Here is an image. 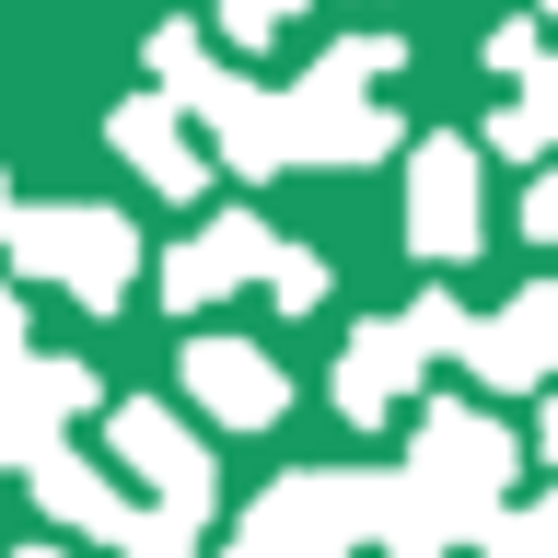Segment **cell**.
<instances>
[{
    "label": "cell",
    "instance_id": "6da1fadb",
    "mask_svg": "<svg viewBox=\"0 0 558 558\" xmlns=\"http://www.w3.org/2000/svg\"><path fill=\"white\" fill-rule=\"evenodd\" d=\"M408 477L430 488V523L442 535H488L500 523V488L523 477V442L500 430V418H477V408H418V442H408Z\"/></svg>",
    "mask_w": 558,
    "mask_h": 558
},
{
    "label": "cell",
    "instance_id": "7a4b0ae2",
    "mask_svg": "<svg viewBox=\"0 0 558 558\" xmlns=\"http://www.w3.org/2000/svg\"><path fill=\"white\" fill-rule=\"evenodd\" d=\"M12 268L24 279H59L70 303H129V279H140V233H129V209H12Z\"/></svg>",
    "mask_w": 558,
    "mask_h": 558
},
{
    "label": "cell",
    "instance_id": "3957f363",
    "mask_svg": "<svg viewBox=\"0 0 558 558\" xmlns=\"http://www.w3.org/2000/svg\"><path fill=\"white\" fill-rule=\"evenodd\" d=\"M408 244L418 256H477V151L453 129L408 151Z\"/></svg>",
    "mask_w": 558,
    "mask_h": 558
},
{
    "label": "cell",
    "instance_id": "277c9868",
    "mask_svg": "<svg viewBox=\"0 0 558 558\" xmlns=\"http://www.w3.org/2000/svg\"><path fill=\"white\" fill-rule=\"evenodd\" d=\"M174 384H186V396H198L221 430H268V418L291 408V384H279V361H268L256 338H186Z\"/></svg>",
    "mask_w": 558,
    "mask_h": 558
},
{
    "label": "cell",
    "instance_id": "5b68a950",
    "mask_svg": "<svg viewBox=\"0 0 558 558\" xmlns=\"http://www.w3.org/2000/svg\"><path fill=\"white\" fill-rule=\"evenodd\" d=\"M105 442H117V465H140V477H151V500H174V512H198L209 523V453L186 442V418L174 408H151V396H129V408L105 418Z\"/></svg>",
    "mask_w": 558,
    "mask_h": 558
},
{
    "label": "cell",
    "instance_id": "8992f818",
    "mask_svg": "<svg viewBox=\"0 0 558 558\" xmlns=\"http://www.w3.org/2000/svg\"><path fill=\"white\" fill-rule=\"evenodd\" d=\"M279 140H291V163H373V151H396V117L373 94L303 82V94H279Z\"/></svg>",
    "mask_w": 558,
    "mask_h": 558
},
{
    "label": "cell",
    "instance_id": "52a82bcc",
    "mask_svg": "<svg viewBox=\"0 0 558 558\" xmlns=\"http://www.w3.org/2000/svg\"><path fill=\"white\" fill-rule=\"evenodd\" d=\"M24 477H35V512H47V523H70V535H105V547H129V535H140V500L105 477V465H82L70 442L24 453Z\"/></svg>",
    "mask_w": 558,
    "mask_h": 558
},
{
    "label": "cell",
    "instance_id": "ba28073f",
    "mask_svg": "<svg viewBox=\"0 0 558 558\" xmlns=\"http://www.w3.org/2000/svg\"><path fill=\"white\" fill-rule=\"evenodd\" d=\"M268 244H279V233L256 221V209H209V233L163 256V303H174V314H186V303H221L233 279H256V268H268Z\"/></svg>",
    "mask_w": 558,
    "mask_h": 558
},
{
    "label": "cell",
    "instance_id": "9c48e42d",
    "mask_svg": "<svg viewBox=\"0 0 558 558\" xmlns=\"http://www.w3.org/2000/svg\"><path fill=\"white\" fill-rule=\"evenodd\" d=\"M105 140H117V151L140 163V186H151V198H198V186H209L198 140L174 129V94H129L117 117H105Z\"/></svg>",
    "mask_w": 558,
    "mask_h": 558
},
{
    "label": "cell",
    "instance_id": "30bf717a",
    "mask_svg": "<svg viewBox=\"0 0 558 558\" xmlns=\"http://www.w3.org/2000/svg\"><path fill=\"white\" fill-rule=\"evenodd\" d=\"M418 361H430L418 326H361V338L338 349V408H349V418H396V408L418 396Z\"/></svg>",
    "mask_w": 558,
    "mask_h": 558
},
{
    "label": "cell",
    "instance_id": "8fae6325",
    "mask_svg": "<svg viewBox=\"0 0 558 558\" xmlns=\"http://www.w3.org/2000/svg\"><path fill=\"white\" fill-rule=\"evenodd\" d=\"M453 361H465L477 384H500V396H523V384L547 373V361L523 349V326H512V314H465V338H453Z\"/></svg>",
    "mask_w": 558,
    "mask_h": 558
},
{
    "label": "cell",
    "instance_id": "7c38bea8",
    "mask_svg": "<svg viewBox=\"0 0 558 558\" xmlns=\"http://www.w3.org/2000/svg\"><path fill=\"white\" fill-rule=\"evenodd\" d=\"M488 140H500V151H558V59L512 70V105L488 117Z\"/></svg>",
    "mask_w": 558,
    "mask_h": 558
},
{
    "label": "cell",
    "instance_id": "4fadbf2b",
    "mask_svg": "<svg viewBox=\"0 0 558 558\" xmlns=\"http://www.w3.org/2000/svg\"><path fill=\"white\" fill-rule=\"evenodd\" d=\"M396 59H408L396 35H338V47H326V59H314L303 82H338V94H373V82H384Z\"/></svg>",
    "mask_w": 558,
    "mask_h": 558
},
{
    "label": "cell",
    "instance_id": "5bb4252c",
    "mask_svg": "<svg viewBox=\"0 0 558 558\" xmlns=\"http://www.w3.org/2000/svg\"><path fill=\"white\" fill-rule=\"evenodd\" d=\"M256 291H268L279 314H314V303H326V256H314V244H268V268H256Z\"/></svg>",
    "mask_w": 558,
    "mask_h": 558
},
{
    "label": "cell",
    "instance_id": "9a60e30c",
    "mask_svg": "<svg viewBox=\"0 0 558 558\" xmlns=\"http://www.w3.org/2000/svg\"><path fill=\"white\" fill-rule=\"evenodd\" d=\"M477 547H488V558H558V512H500Z\"/></svg>",
    "mask_w": 558,
    "mask_h": 558
},
{
    "label": "cell",
    "instance_id": "2e32d148",
    "mask_svg": "<svg viewBox=\"0 0 558 558\" xmlns=\"http://www.w3.org/2000/svg\"><path fill=\"white\" fill-rule=\"evenodd\" d=\"M291 12H303V0H221V35H233V47H279Z\"/></svg>",
    "mask_w": 558,
    "mask_h": 558
},
{
    "label": "cell",
    "instance_id": "e0dca14e",
    "mask_svg": "<svg viewBox=\"0 0 558 558\" xmlns=\"http://www.w3.org/2000/svg\"><path fill=\"white\" fill-rule=\"evenodd\" d=\"M512 326H523V349H535V361H558V279H535V291H523Z\"/></svg>",
    "mask_w": 558,
    "mask_h": 558
},
{
    "label": "cell",
    "instance_id": "ac0fdd59",
    "mask_svg": "<svg viewBox=\"0 0 558 558\" xmlns=\"http://www.w3.org/2000/svg\"><path fill=\"white\" fill-rule=\"evenodd\" d=\"M535 59H547V35H535V24H500V35H488V70H535Z\"/></svg>",
    "mask_w": 558,
    "mask_h": 558
},
{
    "label": "cell",
    "instance_id": "d6986e66",
    "mask_svg": "<svg viewBox=\"0 0 558 558\" xmlns=\"http://www.w3.org/2000/svg\"><path fill=\"white\" fill-rule=\"evenodd\" d=\"M523 233L558 244V174H535V186H523Z\"/></svg>",
    "mask_w": 558,
    "mask_h": 558
},
{
    "label": "cell",
    "instance_id": "ffe728a7",
    "mask_svg": "<svg viewBox=\"0 0 558 558\" xmlns=\"http://www.w3.org/2000/svg\"><path fill=\"white\" fill-rule=\"evenodd\" d=\"M0 361H24V303L0 291Z\"/></svg>",
    "mask_w": 558,
    "mask_h": 558
},
{
    "label": "cell",
    "instance_id": "44dd1931",
    "mask_svg": "<svg viewBox=\"0 0 558 558\" xmlns=\"http://www.w3.org/2000/svg\"><path fill=\"white\" fill-rule=\"evenodd\" d=\"M384 558H442V535H396V547H384Z\"/></svg>",
    "mask_w": 558,
    "mask_h": 558
},
{
    "label": "cell",
    "instance_id": "7402d4cb",
    "mask_svg": "<svg viewBox=\"0 0 558 558\" xmlns=\"http://www.w3.org/2000/svg\"><path fill=\"white\" fill-rule=\"evenodd\" d=\"M535 453H558V396H547V408H535Z\"/></svg>",
    "mask_w": 558,
    "mask_h": 558
},
{
    "label": "cell",
    "instance_id": "603a6c76",
    "mask_svg": "<svg viewBox=\"0 0 558 558\" xmlns=\"http://www.w3.org/2000/svg\"><path fill=\"white\" fill-rule=\"evenodd\" d=\"M12 209H24V198H12V186H0V233H12Z\"/></svg>",
    "mask_w": 558,
    "mask_h": 558
},
{
    "label": "cell",
    "instance_id": "cb8c5ba5",
    "mask_svg": "<svg viewBox=\"0 0 558 558\" xmlns=\"http://www.w3.org/2000/svg\"><path fill=\"white\" fill-rule=\"evenodd\" d=\"M12 558H59V547H12Z\"/></svg>",
    "mask_w": 558,
    "mask_h": 558
},
{
    "label": "cell",
    "instance_id": "d4e9b609",
    "mask_svg": "<svg viewBox=\"0 0 558 558\" xmlns=\"http://www.w3.org/2000/svg\"><path fill=\"white\" fill-rule=\"evenodd\" d=\"M547 512H558V488H547Z\"/></svg>",
    "mask_w": 558,
    "mask_h": 558
}]
</instances>
